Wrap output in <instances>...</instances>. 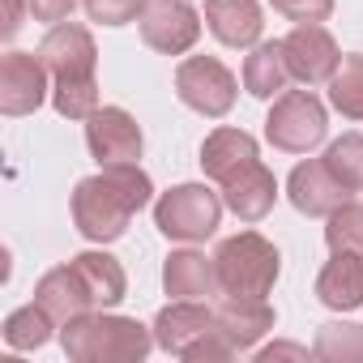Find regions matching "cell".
<instances>
[{
    "label": "cell",
    "mask_w": 363,
    "mask_h": 363,
    "mask_svg": "<svg viewBox=\"0 0 363 363\" xmlns=\"http://www.w3.org/2000/svg\"><path fill=\"white\" fill-rule=\"evenodd\" d=\"M154 201V179L141 171V162H116L99 175L77 179L73 189V227L90 244H116L133 214H141Z\"/></svg>",
    "instance_id": "cell-1"
},
{
    "label": "cell",
    "mask_w": 363,
    "mask_h": 363,
    "mask_svg": "<svg viewBox=\"0 0 363 363\" xmlns=\"http://www.w3.org/2000/svg\"><path fill=\"white\" fill-rule=\"evenodd\" d=\"M60 346L73 363H141L158 342H154V329H145L137 316L94 308L60 325Z\"/></svg>",
    "instance_id": "cell-2"
},
{
    "label": "cell",
    "mask_w": 363,
    "mask_h": 363,
    "mask_svg": "<svg viewBox=\"0 0 363 363\" xmlns=\"http://www.w3.org/2000/svg\"><path fill=\"white\" fill-rule=\"evenodd\" d=\"M218 295H257L265 299L282 274V252L261 231H235L214 252Z\"/></svg>",
    "instance_id": "cell-3"
},
{
    "label": "cell",
    "mask_w": 363,
    "mask_h": 363,
    "mask_svg": "<svg viewBox=\"0 0 363 363\" xmlns=\"http://www.w3.org/2000/svg\"><path fill=\"white\" fill-rule=\"evenodd\" d=\"M223 193L206 184H175L154 201V227L175 244H206L223 227Z\"/></svg>",
    "instance_id": "cell-4"
},
{
    "label": "cell",
    "mask_w": 363,
    "mask_h": 363,
    "mask_svg": "<svg viewBox=\"0 0 363 363\" xmlns=\"http://www.w3.org/2000/svg\"><path fill=\"white\" fill-rule=\"evenodd\" d=\"M265 137L282 154H312L329 137V111L312 90H282L265 116Z\"/></svg>",
    "instance_id": "cell-5"
},
{
    "label": "cell",
    "mask_w": 363,
    "mask_h": 363,
    "mask_svg": "<svg viewBox=\"0 0 363 363\" xmlns=\"http://www.w3.org/2000/svg\"><path fill=\"white\" fill-rule=\"evenodd\" d=\"M175 94L184 107H193L206 120H223L235 107L240 82L218 56H184L175 65Z\"/></svg>",
    "instance_id": "cell-6"
},
{
    "label": "cell",
    "mask_w": 363,
    "mask_h": 363,
    "mask_svg": "<svg viewBox=\"0 0 363 363\" xmlns=\"http://www.w3.org/2000/svg\"><path fill=\"white\" fill-rule=\"evenodd\" d=\"M201 39V13L189 0H150L141 13V43L162 56H184Z\"/></svg>",
    "instance_id": "cell-7"
},
{
    "label": "cell",
    "mask_w": 363,
    "mask_h": 363,
    "mask_svg": "<svg viewBox=\"0 0 363 363\" xmlns=\"http://www.w3.org/2000/svg\"><path fill=\"white\" fill-rule=\"evenodd\" d=\"M48 65L39 52H5L0 60V111L5 116H30L48 103Z\"/></svg>",
    "instance_id": "cell-8"
},
{
    "label": "cell",
    "mask_w": 363,
    "mask_h": 363,
    "mask_svg": "<svg viewBox=\"0 0 363 363\" xmlns=\"http://www.w3.org/2000/svg\"><path fill=\"white\" fill-rule=\"evenodd\" d=\"M86 145L99 167H116V162H141L145 137L124 107H99L86 120Z\"/></svg>",
    "instance_id": "cell-9"
},
{
    "label": "cell",
    "mask_w": 363,
    "mask_h": 363,
    "mask_svg": "<svg viewBox=\"0 0 363 363\" xmlns=\"http://www.w3.org/2000/svg\"><path fill=\"white\" fill-rule=\"evenodd\" d=\"M39 56H43L52 82H82V77H94V69H99L94 35L86 26H77V22H56L43 35Z\"/></svg>",
    "instance_id": "cell-10"
},
{
    "label": "cell",
    "mask_w": 363,
    "mask_h": 363,
    "mask_svg": "<svg viewBox=\"0 0 363 363\" xmlns=\"http://www.w3.org/2000/svg\"><path fill=\"white\" fill-rule=\"evenodd\" d=\"M282 48H286L291 77H295L299 86H320V82H329V77L337 73V65H342L337 39H333L320 22H303V26H295V30L282 39Z\"/></svg>",
    "instance_id": "cell-11"
},
{
    "label": "cell",
    "mask_w": 363,
    "mask_h": 363,
    "mask_svg": "<svg viewBox=\"0 0 363 363\" xmlns=\"http://www.w3.org/2000/svg\"><path fill=\"white\" fill-rule=\"evenodd\" d=\"M286 197H291V206L299 214L329 218L342 201H350V189H342L337 179H333V171L325 167V158H303L286 175Z\"/></svg>",
    "instance_id": "cell-12"
},
{
    "label": "cell",
    "mask_w": 363,
    "mask_h": 363,
    "mask_svg": "<svg viewBox=\"0 0 363 363\" xmlns=\"http://www.w3.org/2000/svg\"><path fill=\"white\" fill-rule=\"evenodd\" d=\"M218 320H214V308L206 303V299H171L167 308H158V316H154V342L167 350V354H175V359H184V350L197 342V337H206L210 329H214Z\"/></svg>",
    "instance_id": "cell-13"
},
{
    "label": "cell",
    "mask_w": 363,
    "mask_h": 363,
    "mask_svg": "<svg viewBox=\"0 0 363 363\" xmlns=\"http://www.w3.org/2000/svg\"><path fill=\"white\" fill-rule=\"evenodd\" d=\"M223 201H227V210L240 218V223H261L269 210H274V201H278V179H274V171L257 158V162H248L244 171H235L231 179H223Z\"/></svg>",
    "instance_id": "cell-14"
},
{
    "label": "cell",
    "mask_w": 363,
    "mask_h": 363,
    "mask_svg": "<svg viewBox=\"0 0 363 363\" xmlns=\"http://www.w3.org/2000/svg\"><path fill=\"white\" fill-rule=\"evenodd\" d=\"M206 26L223 48H257L265 35V9L257 0H206Z\"/></svg>",
    "instance_id": "cell-15"
},
{
    "label": "cell",
    "mask_w": 363,
    "mask_h": 363,
    "mask_svg": "<svg viewBox=\"0 0 363 363\" xmlns=\"http://www.w3.org/2000/svg\"><path fill=\"white\" fill-rule=\"evenodd\" d=\"M214 316H218V329L235 342V350H257V342L274 333V320H278V312L257 295H227L214 308Z\"/></svg>",
    "instance_id": "cell-16"
},
{
    "label": "cell",
    "mask_w": 363,
    "mask_h": 363,
    "mask_svg": "<svg viewBox=\"0 0 363 363\" xmlns=\"http://www.w3.org/2000/svg\"><path fill=\"white\" fill-rule=\"evenodd\" d=\"M257 158H261V145H257V137H252L248 128L223 124V128H214V133L201 141V171L214 179V184L231 179L235 171H244V167L257 162Z\"/></svg>",
    "instance_id": "cell-17"
},
{
    "label": "cell",
    "mask_w": 363,
    "mask_h": 363,
    "mask_svg": "<svg viewBox=\"0 0 363 363\" xmlns=\"http://www.w3.org/2000/svg\"><path fill=\"white\" fill-rule=\"evenodd\" d=\"M162 291L171 299H210V295H218L214 257H206L197 248H175L162 261Z\"/></svg>",
    "instance_id": "cell-18"
},
{
    "label": "cell",
    "mask_w": 363,
    "mask_h": 363,
    "mask_svg": "<svg viewBox=\"0 0 363 363\" xmlns=\"http://www.w3.org/2000/svg\"><path fill=\"white\" fill-rule=\"evenodd\" d=\"M35 299L56 316V325H69V320H77V316L94 312V299H90V291H86L82 274L73 269V261H69V265L48 269V274L35 282Z\"/></svg>",
    "instance_id": "cell-19"
},
{
    "label": "cell",
    "mask_w": 363,
    "mask_h": 363,
    "mask_svg": "<svg viewBox=\"0 0 363 363\" xmlns=\"http://www.w3.org/2000/svg\"><path fill=\"white\" fill-rule=\"evenodd\" d=\"M316 299L333 312H359L363 308V257L333 252L325 269L316 274Z\"/></svg>",
    "instance_id": "cell-20"
},
{
    "label": "cell",
    "mask_w": 363,
    "mask_h": 363,
    "mask_svg": "<svg viewBox=\"0 0 363 363\" xmlns=\"http://www.w3.org/2000/svg\"><path fill=\"white\" fill-rule=\"evenodd\" d=\"M244 90L252 99H278L295 77H291V65H286V48L282 39H261L257 48H248V60H244V73H240Z\"/></svg>",
    "instance_id": "cell-21"
},
{
    "label": "cell",
    "mask_w": 363,
    "mask_h": 363,
    "mask_svg": "<svg viewBox=\"0 0 363 363\" xmlns=\"http://www.w3.org/2000/svg\"><path fill=\"white\" fill-rule=\"evenodd\" d=\"M73 269L82 274V282H86L90 299H94V308H116V303L128 295V278H124V265H120L111 252H103V248L77 252V257H73Z\"/></svg>",
    "instance_id": "cell-22"
},
{
    "label": "cell",
    "mask_w": 363,
    "mask_h": 363,
    "mask_svg": "<svg viewBox=\"0 0 363 363\" xmlns=\"http://www.w3.org/2000/svg\"><path fill=\"white\" fill-rule=\"evenodd\" d=\"M56 329H60L56 316L35 299V303H26V308H18V312L5 316V346L9 350H39V346L52 342Z\"/></svg>",
    "instance_id": "cell-23"
},
{
    "label": "cell",
    "mask_w": 363,
    "mask_h": 363,
    "mask_svg": "<svg viewBox=\"0 0 363 363\" xmlns=\"http://www.w3.org/2000/svg\"><path fill=\"white\" fill-rule=\"evenodd\" d=\"M329 86V107L346 120H363V52L342 56L337 73L325 82Z\"/></svg>",
    "instance_id": "cell-24"
},
{
    "label": "cell",
    "mask_w": 363,
    "mask_h": 363,
    "mask_svg": "<svg viewBox=\"0 0 363 363\" xmlns=\"http://www.w3.org/2000/svg\"><path fill=\"white\" fill-rule=\"evenodd\" d=\"M312 359H325V363H363V325H350V320L320 325L316 337H312Z\"/></svg>",
    "instance_id": "cell-25"
},
{
    "label": "cell",
    "mask_w": 363,
    "mask_h": 363,
    "mask_svg": "<svg viewBox=\"0 0 363 363\" xmlns=\"http://www.w3.org/2000/svg\"><path fill=\"white\" fill-rule=\"evenodd\" d=\"M325 167L333 171V179L342 189L363 193V133H342L337 141H329Z\"/></svg>",
    "instance_id": "cell-26"
},
{
    "label": "cell",
    "mask_w": 363,
    "mask_h": 363,
    "mask_svg": "<svg viewBox=\"0 0 363 363\" xmlns=\"http://www.w3.org/2000/svg\"><path fill=\"white\" fill-rule=\"evenodd\" d=\"M325 244H329V252L363 257V201H342L325 218Z\"/></svg>",
    "instance_id": "cell-27"
},
{
    "label": "cell",
    "mask_w": 363,
    "mask_h": 363,
    "mask_svg": "<svg viewBox=\"0 0 363 363\" xmlns=\"http://www.w3.org/2000/svg\"><path fill=\"white\" fill-rule=\"evenodd\" d=\"M52 107L65 120H90L103 103H99V77H82V82H52Z\"/></svg>",
    "instance_id": "cell-28"
},
{
    "label": "cell",
    "mask_w": 363,
    "mask_h": 363,
    "mask_svg": "<svg viewBox=\"0 0 363 363\" xmlns=\"http://www.w3.org/2000/svg\"><path fill=\"white\" fill-rule=\"evenodd\" d=\"M82 5H86V18L99 26H128V22H141L150 0H82Z\"/></svg>",
    "instance_id": "cell-29"
},
{
    "label": "cell",
    "mask_w": 363,
    "mask_h": 363,
    "mask_svg": "<svg viewBox=\"0 0 363 363\" xmlns=\"http://www.w3.org/2000/svg\"><path fill=\"white\" fill-rule=\"evenodd\" d=\"M214 320H218V316H214ZM235 354H240V350H235V342L214 325L206 337H197V342L184 350V363H223V359H235Z\"/></svg>",
    "instance_id": "cell-30"
},
{
    "label": "cell",
    "mask_w": 363,
    "mask_h": 363,
    "mask_svg": "<svg viewBox=\"0 0 363 363\" xmlns=\"http://www.w3.org/2000/svg\"><path fill=\"white\" fill-rule=\"evenodd\" d=\"M269 5H274V13H282L286 22L303 26V22H325V18L333 13L337 0H269Z\"/></svg>",
    "instance_id": "cell-31"
},
{
    "label": "cell",
    "mask_w": 363,
    "mask_h": 363,
    "mask_svg": "<svg viewBox=\"0 0 363 363\" xmlns=\"http://www.w3.org/2000/svg\"><path fill=\"white\" fill-rule=\"evenodd\" d=\"M26 5H30V18L35 22L56 26V22H69L73 18V9L82 5V0H26Z\"/></svg>",
    "instance_id": "cell-32"
},
{
    "label": "cell",
    "mask_w": 363,
    "mask_h": 363,
    "mask_svg": "<svg viewBox=\"0 0 363 363\" xmlns=\"http://www.w3.org/2000/svg\"><path fill=\"white\" fill-rule=\"evenodd\" d=\"M308 346H299V342H274V346H261V350H252V359L257 363H274V359H299V363H308Z\"/></svg>",
    "instance_id": "cell-33"
},
{
    "label": "cell",
    "mask_w": 363,
    "mask_h": 363,
    "mask_svg": "<svg viewBox=\"0 0 363 363\" xmlns=\"http://www.w3.org/2000/svg\"><path fill=\"white\" fill-rule=\"evenodd\" d=\"M26 13H30V5H26V0H5V26H0V39H13V35L22 30Z\"/></svg>",
    "instance_id": "cell-34"
}]
</instances>
